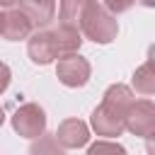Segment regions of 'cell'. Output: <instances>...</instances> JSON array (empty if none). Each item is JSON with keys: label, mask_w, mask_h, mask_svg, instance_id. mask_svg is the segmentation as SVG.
<instances>
[{"label": "cell", "mask_w": 155, "mask_h": 155, "mask_svg": "<svg viewBox=\"0 0 155 155\" xmlns=\"http://www.w3.org/2000/svg\"><path fill=\"white\" fill-rule=\"evenodd\" d=\"M133 102V92L126 85H111L104 92L102 104L92 111V128L97 131V136H121L126 111Z\"/></svg>", "instance_id": "1"}, {"label": "cell", "mask_w": 155, "mask_h": 155, "mask_svg": "<svg viewBox=\"0 0 155 155\" xmlns=\"http://www.w3.org/2000/svg\"><path fill=\"white\" fill-rule=\"evenodd\" d=\"M78 29H82V34L87 39H92L94 44H109V41L116 39L119 24H116L114 15L107 7H102L97 0H90L82 17H80Z\"/></svg>", "instance_id": "2"}, {"label": "cell", "mask_w": 155, "mask_h": 155, "mask_svg": "<svg viewBox=\"0 0 155 155\" xmlns=\"http://www.w3.org/2000/svg\"><path fill=\"white\" fill-rule=\"evenodd\" d=\"M124 128H128L133 136L150 138L153 131H155V104L148 102V99L133 102V104L128 107V111H126Z\"/></svg>", "instance_id": "3"}, {"label": "cell", "mask_w": 155, "mask_h": 155, "mask_svg": "<svg viewBox=\"0 0 155 155\" xmlns=\"http://www.w3.org/2000/svg\"><path fill=\"white\" fill-rule=\"evenodd\" d=\"M12 128L24 138H39L46 131V114L39 104H22L12 116Z\"/></svg>", "instance_id": "4"}, {"label": "cell", "mask_w": 155, "mask_h": 155, "mask_svg": "<svg viewBox=\"0 0 155 155\" xmlns=\"http://www.w3.org/2000/svg\"><path fill=\"white\" fill-rule=\"evenodd\" d=\"M56 75L65 87H82L90 80V63L78 51L68 53V56H61L58 65H56Z\"/></svg>", "instance_id": "5"}, {"label": "cell", "mask_w": 155, "mask_h": 155, "mask_svg": "<svg viewBox=\"0 0 155 155\" xmlns=\"http://www.w3.org/2000/svg\"><path fill=\"white\" fill-rule=\"evenodd\" d=\"M29 58L36 63V65H48L53 58H58V51H56V41H53V34L51 31H36L31 39H29Z\"/></svg>", "instance_id": "6"}, {"label": "cell", "mask_w": 155, "mask_h": 155, "mask_svg": "<svg viewBox=\"0 0 155 155\" xmlns=\"http://www.w3.org/2000/svg\"><path fill=\"white\" fill-rule=\"evenodd\" d=\"M56 140L63 145V148H82L87 140H90V131H87V124L80 121V119H68L58 126L56 131Z\"/></svg>", "instance_id": "7"}, {"label": "cell", "mask_w": 155, "mask_h": 155, "mask_svg": "<svg viewBox=\"0 0 155 155\" xmlns=\"http://www.w3.org/2000/svg\"><path fill=\"white\" fill-rule=\"evenodd\" d=\"M29 31H31V22L22 10H10L2 15V31H0L2 39L19 41V39H27Z\"/></svg>", "instance_id": "8"}, {"label": "cell", "mask_w": 155, "mask_h": 155, "mask_svg": "<svg viewBox=\"0 0 155 155\" xmlns=\"http://www.w3.org/2000/svg\"><path fill=\"white\" fill-rule=\"evenodd\" d=\"M19 5H22V12L29 17L31 27H46L56 12L53 0H19Z\"/></svg>", "instance_id": "9"}, {"label": "cell", "mask_w": 155, "mask_h": 155, "mask_svg": "<svg viewBox=\"0 0 155 155\" xmlns=\"http://www.w3.org/2000/svg\"><path fill=\"white\" fill-rule=\"evenodd\" d=\"M51 34H53V41H56L58 58H61V56H68V53H75V51L80 48V44H82L80 31L73 29V27H65V24H61V27L53 29Z\"/></svg>", "instance_id": "10"}, {"label": "cell", "mask_w": 155, "mask_h": 155, "mask_svg": "<svg viewBox=\"0 0 155 155\" xmlns=\"http://www.w3.org/2000/svg\"><path fill=\"white\" fill-rule=\"evenodd\" d=\"M87 2H90V0H61V24L78 29L80 17H82Z\"/></svg>", "instance_id": "11"}, {"label": "cell", "mask_w": 155, "mask_h": 155, "mask_svg": "<svg viewBox=\"0 0 155 155\" xmlns=\"http://www.w3.org/2000/svg\"><path fill=\"white\" fill-rule=\"evenodd\" d=\"M133 87L140 94H153L155 92V73H153V63L145 61L136 73H133Z\"/></svg>", "instance_id": "12"}, {"label": "cell", "mask_w": 155, "mask_h": 155, "mask_svg": "<svg viewBox=\"0 0 155 155\" xmlns=\"http://www.w3.org/2000/svg\"><path fill=\"white\" fill-rule=\"evenodd\" d=\"M31 155H65L63 153V145L53 138V136H39V140H34L31 143V150H29Z\"/></svg>", "instance_id": "13"}, {"label": "cell", "mask_w": 155, "mask_h": 155, "mask_svg": "<svg viewBox=\"0 0 155 155\" xmlns=\"http://www.w3.org/2000/svg\"><path fill=\"white\" fill-rule=\"evenodd\" d=\"M87 155H126V150L119 145V143H109V140H97Z\"/></svg>", "instance_id": "14"}, {"label": "cell", "mask_w": 155, "mask_h": 155, "mask_svg": "<svg viewBox=\"0 0 155 155\" xmlns=\"http://www.w3.org/2000/svg\"><path fill=\"white\" fill-rule=\"evenodd\" d=\"M136 0H104V7L109 12H126Z\"/></svg>", "instance_id": "15"}, {"label": "cell", "mask_w": 155, "mask_h": 155, "mask_svg": "<svg viewBox=\"0 0 155 155\" xmlns=\"http://www.w3.org/2000/svg\"><path fill=\"white\" fill-rule=\"evenodd\" d=\"M7 85H10V68L0 61V94L7 90Z\"/></svg>", "instance_id": "16"}, {"label": "cell", "mask_w": 155, "mask_h": 155, "mask_svg": "<svg viewBox=\"0 0 155 155\" xmlns=\"http://www.w3.org/2000/svg\"><path fill=\"white\" fill-rule=\"evenodd\" d=\"M19 0H0V7H12V5H17Z\"/></svg>", "instance_id": "17"}, {"label": "cell", "mask_w": 155, "mask_h": 155, "mask_svg": "<svg viewBox=\"0 0 155 155\" xmlns=\"http://www.w3.org/2000/svg\"><path fill=\"white\" fill-rule=\"evenodd\" d=\"M2 121H5V111H2V107H0V126H2Z\"/></svg>", "instance_id": "18"}, {"label": "cell", "mask_w": 155, "mask_h": 155, "mask_svg": "<svg viewBox=\"0 0 155 155\" xmlns=\"http://www.w3.org/2000/svg\"><path fill=\"white\" fill-rule=\"evenodd\" d=\"M0 31H2V12H0Z\"/></svg>", "instance_id": "19"}]
</instances>
